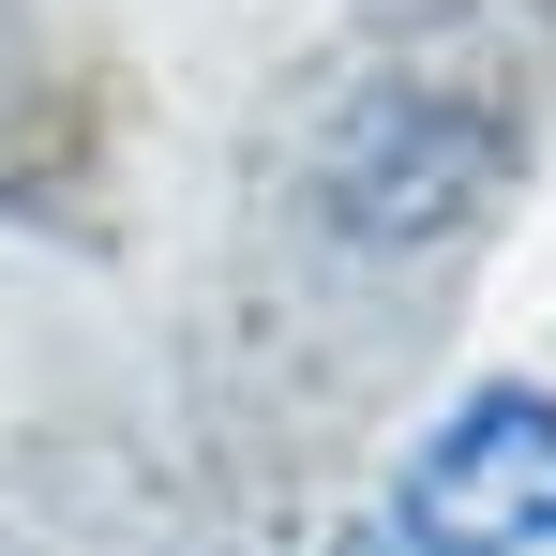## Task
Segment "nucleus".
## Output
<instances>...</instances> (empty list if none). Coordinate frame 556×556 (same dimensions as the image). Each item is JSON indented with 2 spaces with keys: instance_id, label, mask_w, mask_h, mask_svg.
<instances>
[{
  "instance_id": "nucleus-1",
  "label": "nucleus",
  "mask_w": 556,
  "mask_h": 556,
  "mask_svg": "<svg viewBox=\"0 0 556 556\" xmlns=\"http://www.w3.org/2000/svg\"><path fill=\"white\" fill-rule=\"evenodd\" d=\"M496 166H511V136H496L481 91L376 76V91H346L331 136H316V226H331L346 256H421V241L481 226Z\"/></svg>"
},
{
  "instance_id": "nucleus-2",
  "label": "nucleus",
  "mask_w": 556,
  "mask_h": 556,
  "mask_svg": "<svg viewBox=\"0 0 556 556\" xmlns=\"http://www.w3.org/2000/svg\"><path fill=\"white\" fill-rule=\"evenodd\" d=\"M406 556H556V391H466L391 481Z\"/></svg>"
}]
</instances>
